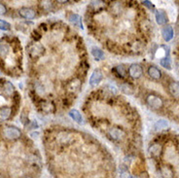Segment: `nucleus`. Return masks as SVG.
<instances>
[{"label":"nucleus","instance_id":"21","mask_svg":"<svg viewBox=\"0 0 179 178\" xmlns=\"http://www.w3.org/2000/svg\"><path fill=\"white\" fill-rule=\"evenodd\" d=\"M92 55L94 56L96 59H102L104 57L103 52L98 48H92Z\"/></svg>","mask_w":179,"mask_h":178},{"label":"nucleus","instance_id":"6","mask_svg":"<svg viewBox=\"0 0 179 178\" xmlns=\"http://www.w3.org/2000/svg\"><path fill=\"white\" fill-rule=\"evenodd\" d=\"M109 136L114 140H121L124 138L125 136V133L124 130L121 129H118V128H112L109 130Z\"/></svg>","mask_w":179,"mask_h":178},{"label":"nucleus","instance_id":"30","mask_svg":"<svg viewBox=\"0 0 179 178\" xmlns=\"http://www.w3.org/2000/svg\"><path fill=\"white\" fill-rule=\"evenodd\" d=\"M30 135H31L32 138H37V136L39 135V134H38V133H33V134H31Z\"/></svg>","mask_w":179,"mask_h":178},{"label":"nucleus","instance_id":"7","mask_svg":"<svg viewBox=\"0 0 179 178\" xmlns=\"http://www.w3.org/2000/svg\"><path fill=\"white\" fill-rule=\"evenodd\" d=\"M19 15H21V17H23V19H33L35 18V12L34 10H32L30 8H22L19 9Z\"/></svg>","mask_w":179,"mask_h":178},{"label":"nucleus","instance_id":"13","mask_svg":"<svg viewBox=\"0 0 179 178\" xmlns=\"http://www.w3.org/2000/svg\"><path fill=\"white\" fill-rule=\"evenodd\" d=\"M169 91L174 97H179V83L172 82L169 85Z\"/></svg>","mask_w":179,"mask_h":178},{"label":"nucleus","instance_id":"3","mask_svg":"<svg viewBox=\"0 0 179 178\" xmlns=\"http://www.w3.org/2000/svg\"><path fill=\"white\" fill-rule=\"evenodd\" d=\"M147 103L150 107H152L153 109H159L162 107L163 105V100H161L160 97H158L156 95H151L147 97Z\"/></svg>","mask_w":179,"mask_h":178},{"label":"nucleus","instance_id":"28","mask_svg":"<svg viewBox=\"0 0 179 178\" xmlns=\"http://www.w3.org/2000/svg\"><path fill=\"white\" fill-rule=\"evenodd\" d=\"M6 12H7V9H6V7L2 3H0V15H4Z\"/></svg>","mask_w":179,"mask_h":178},{"label":"nucleus","instance_id":"24","mask_svg":"<svg viewBox=\"0 0 179 178\" xmlns=\"http://www.w3.org/2000/svg\"><path fill=\"white\" fill-rule=\"evenodd\" d=\"M9 46L7 44H4V43H0V56L1 57H6L9 54Z\"/></svg>","mask_w":179,"mask_h":178},{"label":"nucleus","instance_id":"22","mask_svg":"<svg viewBox=\"0 0 179 178\" xmlns=\"http://www.w3.org/2000/svg\"><path fill=\"white\" fill-rule=\"evenodd\" d=\"M91 6L95 10H99V9H101L104 6V1H103V0H92V1H91Z\"/></svg>","mask_w":179,"mask_h":178},{"label":"nucleus","instance_id":"17","mask_svg":"<svg viewBox=\"0 0 179 178\" xmlns=\"http://www.w3.org/2000/svg\"><path fill=\"white\" fill-rule=\"evenodd\" d=\"M10 116H11V108L2 107L0 109V119L1 120H7Z\"/></svg>","mask_w":179,"mask_h":178},{"label":"nucleus","instance_id":"23","mask_svg":"<svg viewBox=\"0 0 179 178\" xmlns=\"http://www.w3.org/2000/svg\"><path fill=\"white\" fill-rule=\"evenodd\" d=\"M160 63L162 66H164V68H168V69H171V61L168 57H164L163 58H161Z\"/></svg>","mask_w":179,"mask_h":178},{"label":"nucleus","instance_id":"26","mask_svg":"<svg viewBox=\"0 0 179 178\" xmlns=\"http://www.w3.org/2000/svg\"><path fill=\"white\" fill-rule=\"evenodd\" d=\"M167 56V51H164V49L162 47L160 49H158V51L156 52V57L158 58H163Z\"/></svg>","mask_w":179,"mask_h":178},{"label":"nucleus","instance_id":"11","mask_svg":"<svg viewBox=\"0 0 179 178\" xmlns=\"http://www.w3.org/2000/svg\"><path fill=\"white\" fill-rule=\"evenodd\" d=\"M69 116L71 117V119L73 120L74 122L78 123V124H82L83 123V118L82 115L80 114V112L76 109H72L69 112Z\"/></svg>","mask_w":179,"mask_h":178},{"label":"nucleus","instance_id":"2","mask_svg":"<svg viewBox=\"0 0 179 178\" xmlns=\"http://www.w3.org/2000/svg\"><path fill=\"white\" fill-rule=\"evenodd\" d=\"M103 79V73L100 69H96L90 78V85L92 87H96V86L102 81Z\"/></svg>","mask_w":179,"mask_h":178},{"label":"nucleus","instance_id":"9","mask_svg":"<svg viewBox=\"0 0 179 178\" xmlns=\"http://www.w3.org/2000/svg\"><path fill=\"white\" fill-rule=\"evenodd\" d=\"M156 22L158 24L163 25L165 24L168 23V16L165 14V12H164L163 10L157 11L156 13Z\"/></svg>","mask_w":179,"mask_h":178},{"label":"nucleus","instance_id":"5","mask_svg":"<svg viewBox=\"0 0 179 178\" xmlns=\"http://www.w3.org/2000/svg\"><path fill=\"white\" fill-rule=\"evenodd\" d=\"M29 54L32 57H39L44 54V47L40 44H34L29 48Z\"/></svg>","mask_w":179,"mask_h":178},{"label":"nucleus","instance_id":"16","mask_svg":"<svg viewBox=\"0 0 179 178\" xmlns=\"http://www.w3.org/2000/svg\"><path fill=\"white\" fill-rule=\"evenodd\" d=\"M120 89H121V91H123L124 94H126V95H132L134 94V88L131 87V86L130 85V84H128V83H125V84H122L121 85V87H120Z\"/></svg>","mask_w":179,"mask_h":178},{"label":"nucleus","instance_id":"27","mask_svg":"<svg viewBox=\"0 0 179 178\" xmlns=\"http://www.w3.org/2000/svg\"><path fill=\"white\" fill-rule=\"evenodd\" d=\"M116 70L118 72V74H120V76L126 77V70H125V67L123 66V65H119V66H117Z\"/></svg>","mask_w":179,"mask_h":178},{"label":"nucleus","instance_id":"31","mask_svg":"<svg viewBox=\"0 0 179 178\" xmlns=\"http://www.w3.org/2000/svg\"><path fill=\"white\" fill-rule=\"evenodd\" d=\"M58 2H59V3H65L66 1H67V0H57Z\"/></svg>","mask_w":179,"mask_h":178},{"label":"nucleus","instance_id":"18","mask_svg":"<svg viewBox=\"0 0 179 178\" xmlns=\"http://www.w3.org/2000/svg\"><path fill=\"white\" fill-rule=\"evenodd\" d=\"M81 87V82L80 80H78V79H75V80L71 81L68 85V90L70 91H75L77 90H79Z\"/></svg>","mask_w":179,"mask_h":178},{"label":"nucleus","instance_id":"8","mask_svg":"<svg viewBox=\"0 0 179 178\" xmlns=\"http://www.w3.org/2000/svg\"><path fill=\"white\" fill-rule=\"evenodd\" d=\"M162 35L163 38L164 39V41H170L172 38H173V29H172L171 26L168 25L165 28H163L162 30Z\"/></svg>","mask_w":179,"mask_h":178},{"label":"nucleus","instance_id":"32","mask_svg":"<svg viewBox=\"0 0 179 178\" xmlns=\"http://www.w3.org/2000/svg\"><path fill=\"white\" fill-rule=\"evenodd\" d=\"M176 68H177V70L179 71V61L176 62Z\"/></svg>","mask_w":179,"mask_h":178},{"label":"nucleus","instance_id":"29","mask_svg":"<svg viewBox=\"0 0 179 178\" xmlns=\"http://www.w3.org/2000/svg\"><path fill=\"white\" fill-rule=\"evenodd\" d=\"M143 4L146 6V7H148L149 9H153V8H154V5L152 4L150 1H148V0H145V1L143 2Z\"/></svg>","mask_w":179,"mask_h":178},{"label":"nucleus","instance_id":"1","mask_svg":"<svg viewBox=\"0 0 179 178\" xmlns=\"http://www.w3.org/2000/svg\"><path fill=\"white\" fill-rule=\"evenodd\" d=\"M4 135L8 139H18V138L22 135L21 130L16 127H8L4 129Z\"/></svg>","mask_w":179,"mask_h":178},{"label":"nucleus","instance_id":"12","mask_svg":"<svg viewBox=\"0 0 179 178\" xmlns=\"http://www.w3.org/2000/svg\"><path fill=\"white\" fill-rule=\"evenodd\" d=\"M148 74L151 78L155 79V80H159L162 76L161 71L159 70L156 66H150L148 69Z\"/></svg>","mask_w":179,"mask_h":178},{"label":"nucleus","instance_id":"4","mask_svg":"<svg viewBox=\"0 0 179 178\" xmlns=\"http://www.w3.org/2000/svg\"><path fill=\"white\" fill-rule=\"evenodd\" d=\"M129 74L131 78L137 79L142 75V67L139 64H131L129 68Z\"/></svg>","mask_w":179,"mask_h":178},{"label":"nucleus","instance_id":"10","mask_svg":"<svg viewBox=\"0 0 179 178\" xmlns=\"http://www.w3.org/2000/svg\"><path fill=\"white\" fill-rule=\"evenodd\" d=\"M68 19L71 23H73L74 25L78 26L79 28H83V23H82V18L77 15V14H71L68 17Z\"/></svg>","mask_w":179,"mask_h":178},{"label":"nucleus","instance_id":"15","mask_svg":"<svg viewBox=\"0 0 179 178\" xmlns=\"http://www.w3.org/2000/svg\"><path fill=\"white\" fill-rule=\"evenodd\" d=\"M42 110L46 112V113H53L55 111V106L52 102L45 101L42 103Z\"/></svg>","mask_w":179,"mask_h":178},{"label":"nucleus","instance_id":"25","mask_svg":"<svg viewBox=\"0 0 179 178\" xmlns=\"http://www.w3.org/2000/svg\"><path fill=\"white\" fill-rule=\"evenodd\" d=\"M10 28H11V24L8 22L4 21V19H0V29L7 31V30H10Z\"/></svg>","mask_w":179,"mask_h":178},{"label":"nucleus","instance_id":"19","mask_svg":"<svg viewBox=\"0 0 179 178\" xmlns=\"http://www.w3.org/2000/svg\"><path fill=\"white\" fill-rule=\"evenodd\" d=\"M3 91L5 93L6 95H12V94L14 93V86H13L10 82H6L3 86Z\"/></svg>","mask_w":179,"mask_h":178},{"label":"nucleus","instance_id":"14","mask_svg":"<svg viewBox=\"0 0 179 178\" xmlns=\"http://www.w3.org/2000/svg\"><path fill=\"white\" fill-rule=\"evenodd\" d=\"M149 152L152 156H154V157H158V156H160L161 152H162V147H161V145H159V144H154L153 146H151L150 149H149Z\"/></svg>","mask_w":179,"mask_h":178},{"label":"nucleus","instance_id":"20","mask_svg":"<svg viewBox=\"0 0 179 178\" xmlns=\"http://www.w3.org/2000/svg\"><path fill=\"white\" fill-rule=\"evenodd\" d=\"M168 127V123L165 120H159L157 121V123L155 124V129L156 130H162V129H165Z\"/></svg>","mask_w":179,"mask_h":178}]
</instances>
